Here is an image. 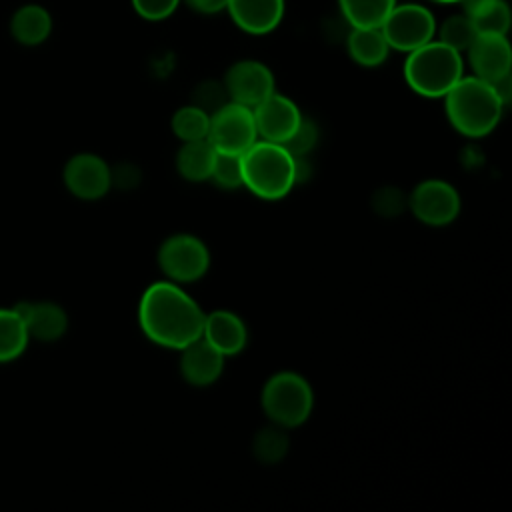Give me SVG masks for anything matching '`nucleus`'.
Listing matches in <instances>:
<instances>
[{
    "label": "nucleus",
    "mask_w": 512,
    "mask_h": 512,
    "mask_svg": "<svg viewBox=\"0 0 512 512\" xmlns=\"http://www.w3.org/2000/svg\"><path fill=\"white\" fill-rule=\"evenodd\" d=\"M242 184L264 200L284 198L296 178V158L276 142L256 140L246 152L240 154Z\"/></svg>",
    "instance_id": "nucleus-3"
},
{
    "label": "nucleus",
    "mask_w": 512,
    "mask_h": 512,
    "mask_svg": "<svg viewBox=\"0 0 512 512\" xmlns=\"http://www.w3.org/2000/svg\"><path fill=\"white\" fill-rule=\"evenodd\" d=\"M178 4H180V0H132L136 14L142 16L144 20H152V22L172 16L176 12Z\"/></svg>",
    "instance_id": "nucleus-30"
},
{
    "label": "nucleus",
    "mask_w": 512,
    "mask_h": 512,
    "mask_svg": "<svg viewBox=\"0 0 512 512\" xmlns=\"http://www.w3.org/2000/svg\"><path fill=\"white\" fill-rule=\"evenodd\" d=\"M220 188L234 190L242 186V166H240V154H228L216 150V160L210 176Z\"/></svg>",
    "instance_id": "nucleus-27"
},
{
    "label": "nucleus",
    "mask_w": 512,
    "mask_h": 512,
    "mask_svg": "<svg viewBox=\"0 0 512 512\" xmlns=\"http://www.w3.org/2000/svg\"><path fill=\"white\" fill-rule=\"evenodd\" d=\"M380 30L392 50L412 52L436 36V18L422 4H394Z\"/></svg>",
    "instance_id": "nucleus-6"
},
{
    "label": "nucleus",
    "mask_w": 512,
    "mask_h": 512,
    "mask_svg": "<svg viewBox=\"0 0 512 512\" xmlns=\"http://www.w3.org/2000/svg\"><path fill=\"white\" fill-rule=\"evenodd\" d=\"M226 10L240 30L260 36L282 22L284 0H228Z\"/></svg>",
    "instance_id": "nucleus-14"
},
{
    "label": "nucleus",
    "mask_w": 512,
    "mask_h": 512,
    "mask_svg": "<svg viewBox=\"0 0 512 512\" xmlns=\"http://www.w3.org/2000/svg\"><path fill=\"white\" fill-rule=\"evenodd\" d=\"M158 264L172 282H194L208 272L210 252L192 234H174L158 250Z\"/></svg>",
    "instance_id": "nucleus-8"
},
{
    "label": "nucleus",
    "mask_w": 512,
    "mask_h": 512,
    "mask_svg": "<svg viewBox=\"0 0 512 512\" xmlns=\"http://www.w3.org/2000/svg\"><path fill=\"white\" fill-rule=\"evenodd\" d=\"M62 178L68 192L80 200H98L110 190L112 184L108 164L90 152L72 156L64 166Z\"/></svg>",
    "instance_id": "nucleus-11"
},
{
    "label": "nucleus",
    "mask_w": 512,
    "mask_h": 512,
    "mask_svg": "<svg viewBox=\"0 0 512 512\" xmlns=\"http://www.w3.org/2000/svg\"><path fill=\"white\" fill-rule=\"evenodd\" d=\"M14 308L22 316L30 340L56 342L68 330V316L56 302H18Z\"/></svg>",
    "instance_id": "nucleus-15"
},
{
    "label": "nucleus",
    "mask_w": 512,
    "mask_h": 512,
    "mask_svg": "<svg viewBox=\"0 0 512 512\" xmlns=\"http://www.w3.org/2000/svg\"><path fill=\"white\" fill-rule=\"evenodd\" d=\"M438 32V40L450 48H454L456 52H466L468 46L472 44V40L476 38V28L470 20L468 14L460 12V14H452L448 16L440 28H436Z\"/></svg>",
    "instance_id": "nucleus-25"
},
{
    "label": "nucleus",
    "mask_w": 512,
    "mask_h": 512,
    "mask_svg": "<svg viewBox=\"0 0 512 512\" xmlns=\"http://www.w3.org/2000/svg\"><path fill=\"white\" fill-rule=\"evenodd\" d=\"M230 98L226 94V88L224 84H218L214 80H208V82H202L196 92H194V102L198 108H202L204 112L212 114L216 112L222 104H226Z\"/></svg>",
    "instance_id": "nucleus-29"
},
{
    "label": "nucleus",
    "mask_w": 512,
    "mask_h": 512,
    "mask_svg": "<svg viewBox=\"0 0 512 512\" xmlns=\"http://www.w3.org/2000/svg\"><path fill=\"white\" fill-rule=\"evenodd\" d=\"M312 388L296 372H278L262 388V408L280 428L304 424L312 412Z\"/></svg>",
    "instance_id": "nucleus-5"
},
{
    "label": "nucleus",
    "mask_w": 512,
    "mask_h": 512,
    "mask_svg": "<svg viewBox=\"0 0 512 512\" xmlns=\"http://www.w3.org/2000/svg\"><path fill=\"white\" fill-rule=\"evenodd\" d=\"M138 322L154 344L182 350L202 336L204 314L176 282H154L140 298Z\"/></svg>",
    "instance_id": "nucleus-1"
},
{
    "label": "nucleus",
    "mask_w": 512,
    "mask_h": 512,
    "mask_svg": "<svg viewBox=\"0 0 512 512\" xmlns=\"http://www.w3.org/2000/svg\"><path fill=\"white\" fill-rule=\"evenodd\" d=\"M442 98L450 124L464 136H486L502 118L504 104L490 82L474 74L462 76Z\"/></svg>",
    "instance_id": "nucleus-2"
},
{
    "label": "nucleus",
    "mask_w": 512,
    "mask_h": 512,
    "mask_svg": "<svg viewBox=\"0 0 512 512\" xmlns=\"http://www.w3.org/2000/svg\"><path fill=\"white\" fill-rule=\"evenodd\" d=\"M434 2H440V4H460L462 0H434Z\"/></svg>",
    "instance_id": "nucleus-33"
},
{
    "label": "nucleus",
    "mask_w": 512,
    "mask_h": 512,
    "mask_svg": "<svg viewBox=\"0 0 512 512\" xmlns=\"http://www.w3.org/2000/svg\"><path fill=\"white\" fill-rule=\"evenodd\" d=\"M202 338L226 358L244 350L248 332L242 318L234 312L214 310L204 316Z\"/></svg>",
    "instance_id": "nucleus-17"
},
{
    "label": "nucleus",
    "mask_w": 512,
    "mask_h": 512,
    "mask_svg": "<svg viewBox=\"0 0 512 512\" xmlns=\"http://www.w3.org/2000/svg\"><path fill=\"white\" fill-rule=\"evenodd\" d=\"M224 88L232 102L254 108L274 92V74L258 60H238L228 68Z\"/></svg>",
    "instance_id": "nucleus-10"
},
{
    "label": "nucleus",
    "mask_w": 512,
    "mask_h": 512,
    "mask_svg": "<svg viewBox=\"0 0 512 512\" xmlns=\"http://www.w3.org/2000/svg\"><path fill=\"white\" fill-rule=\"evenodd\" d=\"M216 160V148L208 138L184 142L176 154V168L184 180L204 182L212 176Z\"/></svg>",
    "instance_id": "nucleus-19"
},
{
    "label": "nucleus",
    "mask_w": 512,
    "mask_h": 512,
    "mask_svg": "<svg viewBox=\"0 0 512 512\" xmlns=\"http://www.w3.org/2000/svg\"><path fill=\"white\" fill-rule=\"evenodd\" d=\"M252 114L258 136H262V140L276 144L288 140L302 120L298 106L288 96L276 92H272L260 104H256L252 108Z\"/></svg>",
    "instance_id": "nucleus-12"
},
{
    "label": "nucleus",
    "mask_w": 512,
    "mask_h": 512,
    "mask_svg": "<svg viewBox=\"0 0 512 512\" xmlns=\"http://www.w3.org/2000/svg\"><path fill=\"white\" fill-rule=\"evenodd\" d=\"M288 450V438L286 434L278 428H266L256 434L254 438V454L258 460L264 464H274L284 458Z\"/></svg>",
    "instance_id": "nucleus-26"
},
{
    "label": "nucleus",
    "mask_w": 512,
    "mask_h": 512,
    "mask_svg": "<svg viewBox=\"0 0 512 512\" xmlns=\"http://www.w3.org/2000/svg\"><path fill=\"white\" fill-rule=\"evenodd\" d=\"M30 336L16 308H0V364L20 358L28 348Z\"/></svg>",
    "instance_id": "nucleus-21"
},
{
    "label": "nucleus",
    "mask_w": 512,
    "mask_h": 512,
    "mask_svg": "<svg viewBox=\"0 0 512 512\" xmlns=\"http://www.w3.org/2000/svg\"><path fill=\"white\" fill-rule=\"evenodd\" d=\"M466 52L474 76L486 82L512 70V48L504 34H476Z\"/></svg>",
    "instance_id": "nucleus-13"
},
{
    "label": "nucleus",
    "mask_w": 512,
    "mask_h": 512,
    "mask_svg": "<svg viewBox=\"0 0 512 512\" xmlns=\"http://www.w3.org/2000/svg\"><path fill=\"white\" fill-rule=\"evenodd\" d=\"M180 372L192 386L214 384L224 368V356L202 336L180 350Z\"/></svg>",
    "instance_id": "nucleus-16"
},
{
    "label": "nucleus",
    "mask_w": 512,
    "mask_h": 512,
    "mask_svg": "<svg viewBox=\"0 0 512 512\" xmlns=\"http://www.w3.org/2000/svg\"><path fill=\"white\" fill-rule=\"evenodd\" d=\"M52 32V16L40 4H24L10 18V34L22 46H38Z\"/></svg>",
    "instance_id": "nucleus-18"
},
{
    "label": "nucleus",
    "mask_w": 512,
    "mask_h": 512,
    "mask_svg": "<svg viewBox=\"0 0 512 512\" xmlns=\"http://www.w3.org/2000/svg\"><path fill=\"white\" fill-rule=\"evenodd\" d=\"M316 140H318V128L312 120L304 118L300 120V124L296 126V130L290 134L288 140L282 142V146L294 156V158H302L306 156L314 146H316Z\"/></svg>",
    "instance_id": "nucleus-28"
},
{
    "label": "nucleus",
    "mask_w": 512,
    "mask_h": 512,
    "mask_svg": "<svg viewBox=\"0 0 512 512\" xmlns=\"http://www.w3.org/2000/svg\"><path fill=\"white\" fill-rule=\"evenodd\" d=\"M462 76V54L434 38L408 52L404 62L406 84L426 98L444 96Z\"/></svg>",
    "instance_id": "nucleus-4"
},
{
    "label": "nucleus",
    "mask_w": 512,
    "mask_h": 512,
    "mask_svg": "<svg viewBox=\"0 0 512 512\" xmlns=\"http://www.w3.org/2000/svg\"><path fill=\"white\" fill-rule=\"evenodd\" d=\"M170 126H172V132L182 142L202 140V138L208 136L210 114L204 112L202 108H198L196 104H188V106H182L174 112Z\"/></svg>",
    "instance_id": "nucleus-23"
},
{
    "label": "nucleus",
    "mask_w": 512,
    "mask_h": 512,
    "mask_svg": "<svg viewBox=\"0 0 512 512\" xmlns=\"http://www.w3.org/2000/svg\"><path fill=\"white\" fill-rule=\"evenodd\" d=\"M492 90L496 92V96L500 98V102L506 106L510 100H512V72L496 78L490 82Z\"/></svg>",
    "instance_id": "nucleus-31"
},
{
    "label": "nucleus",
    "mask_w": 512,
    "mask_h": 512,
    "mask_svg": "<svg viewBox=\"0 0 512 512\" xmlns=\"http://www.w3.org/2000/svg\"><path fill=\"white\" fill-rule=\"evenodd\" d=\"M408 206L420 222L446 226L460 212V196L456 188L444 180H424L410 194Z\"/></svg>",
    "instance_id": "nucleus-9"
},
{
    "label": "nucleus",
    "mask_w": 512,
    "mask_h": 512,
    "mask_svg": "<svg viewBox=\"0 0 512 512\" xmlns=\"http://www.w3.org/2000/svg\"><path fill=\"white\" fill-rule=\"evenodd\" d=\"M186 4L200 14H218L226 10L228 0H186Z\"/></svg>",
    "instance_id": "nucleus-32"
},
{
    "label": "nucleus",
    "mask_w": 512,
    "mask_h": 512,
    "mask_svg": "<svg viewBox=\"0 0 512 512\" xmlns=\"http://www.w3.org/2000/svg\"><path fill=\"white\" fill-rule=\"evenodd\" d=\"M210 144L218 152L242 154L258 138L252 108L228 100L216 112L210 114L208 136Z\"/></svg>",
    "instance_id": "nucleus-7"
},
{
    "label": "nucleus",
    "mask_w": 512,
    "mask_h": 512,
    "mask_svg": "<svg viewBox=\"0 0 512 512\" xmlns=\"http://www.w3.org/2000/svg\"><path fill=\"white\" fill-rule=\"evenodd\" d=\"M476 34H508L510 30V8L504 0H488L478 10L468 14Z\"/></svg>",
    "instance_id": "nucleus-24"
},
{
    "label": "nucleus",
    "mask_w": 512,
    "mask_h": 512,
    "mask_svg": "<svg viewBox=\"0 0 512 512\" xmlns=\"http://www.w3.org/2000/svg\"><path fill=\"white\" fill-rule=\"evenodd\" d=\"M346 50L350 58L366 68L378 66L388 58L390 46L378 28H352L346 38Z\"/></svg>",
    "instance_id": "nucleus-20"
},
{
    "label": "nucleus",
    "mask_w": 512,
    "mask_h": 512,
    "mask_svg": "<svg viewBox=\"0 0 512 512\" xmlns=\"http://www.w3.org/2000/svg\"><path fill=\"white\" fill-rule=\"evenodd\" d=\"M396 0H338L340 12L352 28L382 26Z\"/></svg>",
    "instance_id": "nucleus-22"
}]
</instances>
